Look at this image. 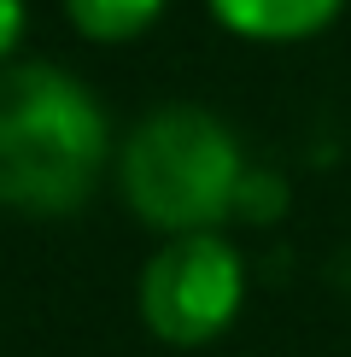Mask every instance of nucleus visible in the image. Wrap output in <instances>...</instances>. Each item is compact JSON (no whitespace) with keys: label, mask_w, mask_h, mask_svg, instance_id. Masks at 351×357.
Masks as SVG:
<instances>
[{"label":"nucleus","mask_w":351,"mask_h":357,"mask_svg":"<svg viewBox=\"0 0 351 357\" xmlns=\"http://www.w3.org/2000/svg\"><path fill=\"white\" fill-rule=\"evenodd\" d=\"M106 165V117L53 65L0 70V205L29 217L77 211Z\"/></svg>","instance_id":"f257e3e1"},{"label":"nucleus","mask_w":351,"mask_h":357,"mask_svg":"<svg viewBox=\"0 0 351 357\" xmlns=\"http://www.w3.org/2000/svg\"><path fill=\"white\" fill-rule=\"evenodd\" d=\"M123 199L170 234H205L240 199V153L199 106H158L123 146Z\"/></svg>","instance_id":"f03ea898"},{"label":"nucleus","mask_w":351,"mask_h":357,"mask_svg":"<svg viewBox=\"0 0 351 357\" xmlns=\"http://www.w3.org/2000/svg\"><path fill=\"white\" fill-rule=\"evenodd\" d=\"M240 310V258L217 234H176L146 264L141 317L170 346H205Z\"/></svg>","instance_id":"7ed1b4c3"},{"label":"nucleus","mask_w":351,"mask_h":357,"mask_svg":"<svg viewBox=\"0 0 351 357\" xmlns=\"http://www.w3.org/2000/svg\"><path fill=\"white\" fill-rule=\"evenodd\" d=\"M211 12L240 36H263V41H292L311 36L340 12V0H211Z\"/></svg>","instance_id":"20e7f679"},{"label":"nucleus","mask_w":351,"mask_h":357,"mask_svg":"<svg viewBox=\"0 0 351 357\" xmlns=\"http://www.w3.org/2000/svg\"><path fill=\"white\" fill-rule=\"evenodd\" d=\"M65 6H70V24H77L82 36H94V41H129V36H141V29L158 18L164 0H65Z\"/></svg>","instance_id":"39448f33"},{"label":"nucleus","mask_w":351,"mask_h":357,"mask_svg":"<svg viewBox=\"0 0 351 357\" xmlns=\"http://www.w3.org/2000/svg\"><path fill=\"white\" fill-rule=\"evenodd\" d=\"M24 36V0H0V53Z\"/></svg>","instance_id":"423d86ee"}]
</instances>
